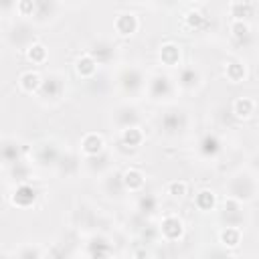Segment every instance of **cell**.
<instances>
[{"mask_svg": "<svg viewBox=\"0 0 259 259\" xmlns=\"http://www.w3.org/2000/svg\"><path fill=\"white\" fill-rule=\"evenodd\" d=\"M63 89H65L63 77L57 75V73H53V75H49V77L42 79V85L38 89V95L45 97V99H59L61 93H63Z\"/></svg>", "mask_w": 259, "mask_h": 259, "instance_id": "cell-9", "label": "cell"}, {"mask_svg": "<svg viewBox=\"0 0 259 259\" xmlns=\"http://www.w3.org/2000/svg\"><path fill=\"white\" fill-rule=\"evenodd\" d=\"M219 237H221V243H223L225 247L235 249V247H239V243H241V229H239V227H225Z\"/></svg>", "mask_w": 259, "mask_h": 259, "instance_id": "cell-26", "label": "cell"}, {"mask_svg": "<svg viewBox=\"0 0 259 259\" xmlns=\"http://www.w3.org/2000/svg\"><path fill=\"white\" fill-rule=\"evenodd\" d=\"M55 10H57V4H55V2L36 0V10H34V14H32V16H34L36 20H40V22H42V20H47Z\"/></svg>", "mask_w": 259, "mask_h": 259, "instance_id": "cell-29", "label": "cell"}, {"mask_svg": "<svg viewBox=\"0 0 259 259\" xmlns=\"http://www.w3.org/2000/svg\"><path fill=\"white\" fill-rule=\"evenodd\" d=\"M255 10V4L249 2V0H243V2H231L229 4V12L233 16V20H245L247 16H251Z\"/></svg>", "mask_w": 259, "mask_h": 259, "instance_id": "cell-21", "label": "cell"}, {"mask_svg": "<svg viewBox=\"0 0 259 259\" xmlns=\"http://www.w3.org/2000/svg\"><path fill=\"white\" fill-rule=\"evenodd\" d=\"M206 22H208V18H206L204 12H200L198 8H190V10L184 14V24H186L188 28H192V30H200V28H204Z\"/></svg>", "mask_w": 259, "mask_h": 259, "instance_id": "cell-23", "label": "cell"}, {"mask_svg": "<svg viewBox=\"0 0 259 259\" xmlns=\"http://www.w3.org/2000/svg\"><path fill=\"white\" fill-rule=\"evenodd\" d=\"M160 233H162V237L168 239V241L180 239V237L184 235V223H182V219L176 217V214L164 217L162 223H160Z\"/></svg>", "mask_w": 259, "mask_h": 259, "instance_id": "cell-8", "label": "cell"}, {"mask_svg": "<svg viewBox=\"0 0 259 259\" xmlns=\"http://www.w3.org/2000/svg\"><path fill=\"white\" fill-rule=\"evenodd\" d=\"M40 259H55V257H53V255H42Z\"/></svg>", "mask_w": 259, "mask_h": 259, "instance_id": "cell-37", "label": "cell"}, {"mask_svg": "<svg viewBox=\"0 0 259 259\" xmlns=\"http://www.w3.org/2000/svg\"><path fill=\"white\" fill-rule=\"evenodd\" d=\"M87 55L97 63V65H107L113 57H115V47L109 42V40H93L91 47L87 49Z\"/></svg>", "mask_w": 259, "mask_h": 259, "instance_id": "cell-5", "label": "cell"}, {"mask_svg": "<svg viewBox=\"0 0 259 259\" xmlns=\"http://www.w3.org/2000/svg\"><path fill=\"white\" fill-rule=\"evenodd\" d=\"M198 154L202 156V158H206V160H212V158H217L219 154H221V150H223V144H221V140H219V136H214V134H204L200 140H198Z\"/></svg>", "mask_w": 259, "mask_h": 259, "instance_id": "cell-13", "label": "cell"}, {"mask_svg": "<svg viewBox=\"0 0 259 259\" xmlns=\"http://www.w3.org/2000/svg\"><path fill=\"white\" fill-rule=\"evenodd\" d=\"M105 148V140L101 134H95V132H89L81 138V152L87 156V158H97Z\"/></svg>", "mask_w": 259, "mask_h": 259, "instance_id": "cell-10", "label": "cell"}, {"mask_svg": "<svg viewBox=\"0 0 259 259\" xmlns=\"http://www.w3.org/2000/svg\"><path fill=\"white\" fill-rule=\"evenodd\" d=\"M89 259H109V251H91Z\"/></svg>", "mask_w": 259, "mask_h": 259, "instance_id": "cell-36", "label": "cell"}, {"mask_svg": "<svg viewBox=\"0 0 259 259\" xmlns=\"http://www.w3.org/2000/svg\"><path fill=\"white\" fill-rule=\"evenodd\" d=\"M138 26H140V20H138V16H136L134 12H119V14L115 16V20H113V28H115V32L121 34V36L134 34V32L138 30Z\"/></svg>", "mask_w": 259, "mask_h": 259, "instance_id": "cell-12", "label": "cell"}, {"mask_svg": "<svg viewBox=\"0 0 259 259\" xmlns=\"http://www.w3.org/2000/svg\"><path fill=\"white\" fill-rule=\"evenodd\" d=\"M119 140H121L123 146L136 148V146H140V144L144 142V132L140 130V125H136V127H125V130H121Z\"/></svg>", "mask_w": 259, "mask_h": 259, "instance_id": "cell-22", "label": "cell"}, {"mask_svg": "<svg viewBox=\"0 0 259 259\" xmlns=\"http://www.w3.org/2000/svg\"><path fill=\"white\" fill-rule=\"evenodd\" d=\"M40 257H42V253H40L38 247H24L16 255V259H40Z\"/></svg>", "mask_w": 259, "mask_h": 259, "instance_id": "cell-35", "label": "cell"}, {"mask_svg": "<svg viewBox=\"0 0 259 259\" xmlns=\"http://www.w3.org/2000/svg\"><path fill=\"white\" fill-rule=\"evenodd\" d=\"M111 247H109V243L103 239V237H93V241L87 245V251L91 253V251H109Z\"/></svg>", "mask_w": 259, "mask_h": 259, "instance_id": "cell-34", "label": "cell"}, {"mask_svg": "<svg viewBox=\"0 0 259 259\" xmlns=\"http://www.w3.org/2000/svg\"><path fill=\"white\" fill-rule=\"evenodd\" d=\"M113 121H115V125L121 127V130H125V127H136V125L140 123V111H138L134 105H130V103H123V105H119V107L113 111Z\"/></svg>", "mask_w": 259, "mask_h": 259, "instance_id": "cell-6", "label": "cell"}, {"mask_svg": "<svg viewBox=\"0 0 259 259\" xmlns=\"http://www.w3.org/2000/svg\"><path fill=\"white\" fill-rule=\"evenodd\" d=\"M214 202H217V196H214V192L212 190H200L196 196H194V204H196V208H200V210H212L214 208Z\"/></svg>", "mask_w": 259, "mask_h": 259, "instance_id": "cell-27", "label": "cell"}, {"mask_svg": "<svg viewBox=\"0 0 259 259\" xmlns=\"http://www.w3.org/2000/svg\"><path fill=\"white\" fill-rule=\"evenodd\" d=\"M121 180H123V186H125L130 192L142 190V188H144V182H146L142 170H138V168H125L123 174H121Z\"/></svg>", "mask_w": 259, "mask_h": 259, "instance_id": "cell-15", "label": "cell"}, {"mask_svg": "<svg viewBox=\"0 0 259 259\" xmlns=\"http://www.w3.org/2000/svg\"><path fill=\"white\" fill-rule=\"evenodd\" d=\"M233 113L239 117V119H247L255 113V101L251 97H237L233 101Z\"/></svg>", "mask_w": 259, "mask_h": 259, "instance_id": "cell-19", "label": "cell"}, {"mask_svg": "<svg viewBox=\"0 0 259 259\" xmlns=\"http://www.w3.org/2000/svg\"><path fill=\"white\" fill-rule=\"evenodd\" d=\"M34 160L40 164V166H57L59 160H61V152L55 144L47 142V144H38L36 150H34Z\"/></svg>", "mask_w": 259, "mask_h": 259, "instance_id": "cell-11", "label": "cell"}, {"mask_svg": "<svg viewBox=\"0 0 259 259\" xmlns=\"http://www.w3.org/2000/svg\"><path fill=\"white\" fill-rule=\"evenodd\" d=\"M18 85L22 91L26 93H38L40 85H42V77L36 73V71H24L20 77H18Z\"/></svg>", "mask_w": 259, "mask_h": 259, "instance_id": "cell-17", "label": "cell"}, {"mask_svg": "<svg viewBox=\"0 0 259 259\" xmlns=\"http://www.w3.org/2000/svg\"><path fill=\"white\" fill-rule=\"evenodd\" d=\"M158 206V198L154 194H142L140 200H138V208L142 212H154Z\"/></svg>", "mask_w": 259, "mask_h": 259, "instance_id": "cell-31", "label": "cell"}, {"mask_svg": "<svg viewBox=\"0 0 259 259\" xmlns=\"http://www.w3.org/2000/svg\"><path fill=\"white\" fill-rule=\"evenodd\" d=\"M176 83H178L180 89H186V91L198 87V83H200V73H198V69L192 67V65L180 67V71H178V81H176Z\"/></svg>", "mask_w": 259, "mask_h": 259, "instance_id": "cell-14", "label": "cell"}, {"mask_svg": "<svg viewBox=\"0 0 259 259\" xmlns=\"http://www.w3.org/2000/svg\"><path fill=\"white\" fill-rule=\"evenodd\" d=\"M225 77H227L231 83H241V81L247 77V69H245L243 63L231 61V63H227V67H225Z\"/></svg>", "mask_w": 259, "mask_h": 259, "instance_id": "cell-25", "label": "cell"}, {"mask_svg": "<svg viewBox=\"0 0 259 259\" xmlns=\"http://www.w3.org/2000/svg\"><path fill=\"white\" fill-rule=\"evenodd\" d=\"M75 71H77V75L79 77H83V79H89V77H93L95 75V71H97V63L85 53V55H81L77 61H75Z\"/></svg>", "mask_w": 259, "mask_h": 259, "instance_id": "cell-20", "label": "cell"}, {"mask_svg": "<svg viewBox=\"0 0 259 259\" xmlns=\"http://www.w3.org/2000/svg\"><path fill=\"white\" fill-rule=\"evenodd\" d=\"M160 125H162V130H164V134L176 136V134H180V132L186 130L188 117H186V113L180 111V109H170V111H166V113L162 115Z\"/></svg>", "mask_w": 259, "mask_h": 259, "instance_id": "cell-3", "label": "cell"}, {"mask_svg": "<svg viewBox=\"0 0 259 259\" xmlns=\"http://www.w3.org/2000/svg\"><path fill=\"white\" fill-rule=\"evenodd\" d=\"M34 200H36V190L28 182L16 184V188L10 194V202L14 206H18V208H28V206L34 204Z\"/></svg>", "mask_w": 259, "mask_h": 259, "instance_id": "cell-7", "label": "cell"}, {"mask_svg": "<svg viewBox=\"0 0 259 259\" xmlns=\"http://www.w3.org/2000/svg\"><path fill=\"white\" fill-rule=\"evenodd\" d=\"M26 51V59L30 61V63H36V65H40V63H45L47 61V47L42 45V42H32L28 49H24Z\"/></svg>", "mask_w": 259, "mask_h": 259, "instance_id": "cell-28", "label": "cell"}, {"mask_svg": "<svg viewBox=\"0 0 259 259\" xmlns=\"http://www.w3.org/2000/svg\"><path fill=\"white\" fill-rule=\"evenodd\" d=\"M36 10V0H20L16 4V12L20 16H32Z\"/></svg>", "mask_w": 259, "mask_h": 259, "instance_id": "cell-32", "label": "cell"}, {"mask_svg": "<svg viewBox=\"0 0 259 259\" xmlns=\"http://www.w3.org/2000/svg\"><path fill=\"white\" fill-rule=\"evenodd\" d=\"M158 57H160L162 65H166V67H178V63H180V47L174 45V42H166V45L160 47Z\"/></svg>", "mask_w": 259, "mask_h": 259, "instance_id": "cell-16", "label": "cell"}, {"mask_svg": "<svg viewBox=\"0 0 259 259\" xmlns=\"http://www.w3.org/2000/svg\"><path fill=\"white\" fill-rule=\"evenodd\" d=\"M117 83H119V87H121L127 95H136L138 91H142V89L146 87L144 73H142L138 67H125V69L119 73Z\"/></svg>", "mask_w": 259, "mask_h": 259, "instance_id": "cell-2", "label": "cell"}, {"mask_svg": "<svg viewBox=\"0 0 259 259\" xmlns=\"http://www.w3.org/2000/svg\"><path fill=\"white\" fill-rule=\"evenodd\" d=\"M227 188V194L229 198H235L239 202H245V200H251L255 198V192H257V182L251 174L247 172H239V174H233L229 178V182L225 184Z\"/></svg>", "mask_w": 259, "mask_h": 259, "instance_id": "cell-1", "label": "cell"}, {"mask_svg": "<svg viewBox=\"0 0 259 259\" xmlns=\"http://www.w3.org/2000/svg\"><path fill=\"white\" fill-rule=\"evenodd\" d=\"M146 89H148V95L152 99H164L172 93V79L164 73H154L148 83H146Z\"/></svg>", "mask_w": 259, "mask_h": 259, "instance_id": "cell-4", "label": "cell"}, {"mask_svg": "<svg viewBox=\"0 0 259 259\" xmlns=\"http://www.w3.org/2000/svg\"><path fill=\"white\" fill-rule=\"evenodd\" d=\"M2 162L6 166H14V164L22 162L20 160V146L16 142H4V146H2Z\"/></svg>", "mask_w": 259, "mask_h": 259, "instance_id": "cell-24", "label": "cell"}, {"mask_svg": "<svg viewBox=\"0 0 259 259\" xmlns=\"http://www.w3.org/2000/svg\"><path fill=\"white\" fill-rule=\"evenodd\" d=\"M12 168V174L16 176V180H18V184L20 182H26V178H28V166L24 164V162H18V164H14V166H10Z\"/></svg>", "mask_w": 259, "mask_h": 259, "instance_id": "cell-33", "label": "cell"}, {"mask_svg": "<svg viewBox=\"0 0 259 259\" xmlns=\"http://www.w3.org/2000/svg\"><path fill=\"white\" fill-rule=\"evenodd\" d=\"M229 30H231L233 40L239 42V45H245V42L251 38V26H249L245 20H231Z\"/></svg>", "mask_w": 259, "mask_h": 259, "instance_id": "cell-18", "label": "cell"}, {"mask_svg": "<svg viewBox=\"0 0 259 259\" xmlns=\"http://www.w3.org/2000/svg\"><path fill=\"white\" fill-rule=\"evenodd\" d=\"M186 190H188V184H186L184 180H170L168 186H166V192H168L170 196H174V198L184 196Z\"/></svg>", "mask_w": 259, "mask_h": 259, "instance_id": "cell-30", "label": "cell"}]
</instances>
